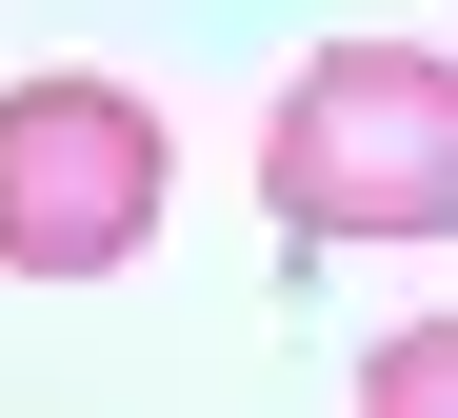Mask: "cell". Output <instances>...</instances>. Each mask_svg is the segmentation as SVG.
<instances>
[{
  "label": "cell",
  "mask_w": 458,
  "mask_h": 418,
  "mask_svg": "<svg viewBox=\"0 0 458 418\" xmlns=\"http://www.w3.org/2000/svg\"><path fill=\"white\" fill-rule=\"evenodd\" d=\"M160 180L180 159L140 80H81V60L0 80V279H120L160 239Z\"/></svg>",
  "instance_id": "2"
},
{
  "label": "cell",
  "mask_w": 458,
  "mask_h": 418,
  "mask_svg": "<svg viewBox=\"0 0 458 418\" xmlns=\"http://www.w3.org/2000/svg\"><path fill=\"white\" fill-rule=\"evenodd\" d=\"M279 239H438L458 219V60L438 40H319L259 100Z\"/></svg>",
  "instance_id": "1"
},
{
  "label": "cell",
  "mask_w": 458,
  "mask_h": 418,
  "mask_svg": "<svg viewBox=\"0 0 458 418\" xmlns=\"http://www.w3.org/2000/svg\"><path fill=\"white\" fill-rule=\"evenodd\" d=\"M359 418H458V319H399L359 359Z\"/></svg>",
  "instance_id": "3"
}]
</instances>
